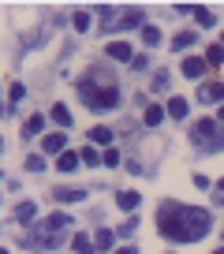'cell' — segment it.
<instances>
[{
  "label": "cell",
  "instance_id": "1",
  "mask_svg": "<svg viewBox=\"0 0 224 254\" xmlns=\"http://www.w3.org/2000/svg\"><path fill=\"white\" fill-rule=\"evenodd\" d=\"M209 224H213V217H209V209H202V206L165 202V206L157 209V228H161V236L172 239V243H198V239L209 232Z\"/></svg>",
  "mask_w": 224,
  "mask_h": 254
},
{
  "label": "cell",
  "instance_id": "2",
  "mask_svg": "<svg viewBox=\"0 0 224 254\" xmlns=\"http://www.w3.org/2000/svg\"><path fill=\"white\" fill-rule=\"evenodd\" d=\"M79 97L90 109H116V105H120V90L112 86V82L97 86L94 79H79Z\"/></svg>",
  "mask_w": 224,
  "mask_h": 254
},
{
  "label": "cell",
  "instance_id": "3",
  "mask_svg": "<svg viewBox=\"0 0 224 254\" xmlns=\"http://www.w3.org/2000/svg\"><path fill=\"white\" fill-rule=\"evenodd\" d=\"M191 138H194V146H202V150H217V146H221V124H217V120H198L194 131H191Z\"/></svg>",
  "mask_w": 224,
  "mask_h": 254
},
{
  "label": "cell",
  "instance_id": "4",
  "mask_svg": "<svg viewBox=\"0 0 224 254\" xmlns=\"http://www.w3.org/2000/svg\"><path fill=\"white\" fill-rule=\"evenodd\" d=\"M116 206H120L123 213H135V209L142 206V198H138V190H120V194H116Z\"/></svg>",
  "mask_w": 224,
  "mask_h": 254
},
{
  "label": "cell",
  "instance_id": "5",
  "mask_svg": "<svg viewBox=\"0 0 224 254\" xmlns=\"http://www.w3.org/2000/svg\"><path fill=\"white\" fill-rule=\"evenodd\" d=\"M105 56H112V60H120V64L135 60V53H131V45H127V41H112V45L105 49Z\"/></svg>",
  "mask_w": 224,
  "mask_h": 254
},
{
  "label": "cell",
  "instance_id": "6",
  "mask_svg": "<svg viewBox=\"0 0 224 254\" xmlns=\"http://www.w3.org/2000/svg\"><path fill=\"white\" fill-rule=\"evenodd\" d=\"M198 101H221L224 105V82H206L198 90Z\"/></svg>",
  "mask_w": 224,
  "mask_h": 254
},
{
  "label": "cell",
  "instance_id": "7",
  "mask_svg": "<svg viewBox=\"0 0 224 254\" xmlns=\"http://www.w3.org/2000/svg\"><path fill=\"white\" fill-rule=\"evenodd\" d=\"M206 67H209V64L202 60V56H187V60H183V75H187V79H198V75H206Z\"/></svg>",
  "mask_w": 224,
  "mask_h": 254
},
{
  "label": "cell",
  "instance_id": "8",
  "mask_svg": "<svg viewBox=\"0 0 224 254\" xmlns=\"http://www.w3.org/2000/svg\"><path fill=\"white\" fill-rule=\"evenodd\" d=\"M64 146H67V138L60 135V131H53V135L41 138V150H45V153H64Z\"/></svg>",
  "mask_w": 224,
  "mask_h": 254
},
{
  "label": "cell",
  "instance_id": "9",
  "mask_svg": "<svg viewBox=\"0 0 224 254\" xmlns=\"http://www.w3.org/2000/svg\"><path fill=\"white\" fill-rule=\"evenodd\" d=\"M79 165H82V161H79V153H75V150H64V153H60V161H56L60 172H75Z\"/></svg>",
  "mask_w": 224,
  "mask_h": 254
},
{
  "label": "cell",
  "instance_id": "10",
  "mask_svg": "<svg viewBox=\"0 0 224 254\" xmlns=\"http://www.w3.org/2000/svg\"><path fill=\"white\" fill-rule=\"evenodd\" d=\"M56 198H60V202H82V198H86V190H82V187H56Z\"/></svg>",
  "mask_w": 224,
  "mask_h": 254
},
{
  "label": "cell",
  "instance_id": "11",
  "mask_svg": "<svg viewBox=\"0 0 224 254\" xmlns=\"http://www.w3.org/2000/svg\"><path fill=\"white\" fill-rule=\"evenodd\" d=\"M112 243H116V232H109V228H101L94 236V251H112Z\"/></svg>",
  "mask_w": 224,
  "mask_h": 254
},
{
  "label": "cell",
  "instance_id": "12",
  "mask_svg": "<svg viewBox=\"0 0 224 254\" xmlns=\"http://www.w3.org/2000/svg\"><path fill=\"white\" fill-rule=\"evenodd\" d=\"M187 109H191V105H187V97H172V101H168V116H172V120H183Z\"/></svg>",
  "mask_w": 224,
  "mask_h": 254
},
{
  "label": "cell",
  "instance_id": "13",
  "mask_svg": "<svg viewBox=\"0 0 224 254\" xmlns=\"http://www.w3.org/2000/svg\"><path fill=\"white\" fill-rule=\"evenodd\" d=\"M49 120H53V124H60V127H71V112H67V105H53Z\"/></svg>",
  "mask_w": 224,
  "mask_h": 254
},
{
  "label": "cell",
  "instance_id": "14",
  "mask_svg": "<svg viewBox=\"0 0 224 254\" xmlns=\"http://www.w3.org/2000/svg\"><path fill=\"white\" fill-rule=\"evenodd\" d=\"M41 131H45V116H30V120L23 124V135H26V138L41 135Z\"/></svg>",
  "mask_w": 224,
  "mask_h": 254
},
{
  "label": "cell",
  "instance_id": "15",
  "mask_svg": "<svg viewBox=\"0 0 224 254\" xmlns=\"http://www.w3.org/2000/svg\"><path fill=\"white\" fill-rule=\"evenodd\" d=\"M34 213H38V206H34V202H23V206L15 209V221H19V224H30Z\"/></svg>",
  "mask_w": 224,
  "mask_h": 254
},
{
  "label": "cell",
  "instance_id": "16",
  "mask_svg": "<svg viewBox=\"0 0 224 254\" xmlns=\"http://www.w3.org/2000/svg\"><path fill=\"white\" fill-rule=\"evenodd\" d=\"M71 247H75V254H94V239L90 236H71Z\"/></svg>",
  "mask_w": 224,
  "mask_h": 254
},
{
  "label": "cell",
  "instance_id": "17",
  "mask_svg": "<svg viewBox=\"0 0 224 254\" xmlns=\"http://www.w3.org/2000/svg\"><path fill=\"white\" fill-rule=\"evenodd\" d=\"M90 138H94V142H101V146H112V131H109V127H94V131H90Z\"/></svg>",
  "mask_w": 224,
  "mask_h": 254
},
{
  "label": "cell",
  "instance_id": "18",
  "mask_svg": "<svg viewBox=\"0 0 224 254\" xmlns=\"http://www.w3.org/2000/svg\"><path fill=\"white\" fill-rule=\"evenodd\" d=\"M161 120H165V109H161V105H150V109H146V124H150V127H157Z\"/></svg>",
  "mask_w": 224,
  "mask_h": 254
},
{
  "label": "cell",
  "instance_id": "19",
  "mask_svg": "<svg viewBox=\"0 0 224 254\" xmlns=\"http://www.w3.org/2000/svg\"><path fill=\"white\" fill-rule=\"evenodd\" d=\"M191 41H194V30H179L176 38H172V49H187Z\"/></svg>",
  "mask_w": 224,
  "mask_h": 254
},
{
  "label": "cell",
  "instance_id": "20",
  "mask_svg": "<svg viewBox=\"0 0 224 254\" xmlns=\"http://www.w3.org/2000/svg\"><path fill=\"white\" fill-rule=\"evenodd\" d=\"M206 64H209V67L224 64V49H221V45H209V53H206Z\"/></svg>",
  "mask_w": 224,
  "mask_h": 254
},
{
  "label": "cell",
  "instance_id": "21",
  "mask_svg": "<svg viewBox=\"0 0 224 254\" xmlns=\"http://www.w3.org/2000/svg\"><path fill=\"white\" fill-rule=\"evenodd\" d=\"M26 168H30V172H41V168H45V153H30V157H26Z\"/></svg>",
  "mask_w": 224,
  "mask_h": 254
},
{
  "label": "cell",
  "instance_id": "22",
  "mask_svg": "<svg viewBox=\"0 0 224 254\" xmlns=\"http://www.w3.org/2000/svg\"><path fill=\"white\" fill-rule=\"evenodd\" d=\"M79 161H82V165H97V161H101V153H97L94 146H86V150L79 153Z\"/></svg>",
  "mask_w": 224,
  "mask_h": 254
},
{
  "label": "cell",
  "instance_id": "23",
  "mask_svg": "<svg viewBox=\"0 0 224 254\" xmlns=\"http://www.w3.org/2000/svg\"><path fill=\"white\" fill-rule=\"evenodd\" d=\"M142 41H146V45H157V41H161V30H157V26H142Z\"/></svg>",
  "mask_w": 224,
  "mask_h": 254
},
{
  "label": "cell",
  "instance_id": "24",
  "mask_svg": "<svg viewBox=\"0 0 224 254\" xmlns=\"http://www.w3.org/2000/svg\"><path fill=\"white\" fill-rule=\"evenodd\" d=\"M191 11H194V19H198L202 26H213V11L209 8H191Z\"/></svg>",
  "mask_w": 224,
  "mask_h": 254
},
{
  "label": "cell",
  "instance_id": "25",
  "mask_svg": "<svg viewBox=\"0 0 224 254\" xmlns=\"http://www.w3.org/2000/svg\"><path fill=\"white\" fill-rule=\"evenodd\" d=\"M168 86V71H157V75H153V86L150 90H165Z\"/></svg>",
  "mask_w": 224,
  "mask_h": 254
},
{
  "label": "cell",
  "instance_id": "26",
  "mask_svg": "<svg viewBox=\"0 0 224 254\" xmlns=\"http://www.w3.org/2000/svg\"><path fill=\"white\" fill-rule=\"evenodd\" d=\"M86 26H90V15L86 11H75V30H86Z\"/></svg>",
  "mask_w": 224,
  "mask_h": 254
},
{
  "label": "cell",
  "instance_id": "27",
  "mask_svg": "<svg viewBox=\"0 0 224 254\" xmlns=\"http://www.w3.org/2000/svg\"><path fill=\"white\" fill-rule=\"evenodd\" d=\"M105 165H120V150H112V146H109V150H105Z\"/></svg>",
  "mask_w": 224,
  "mask_h": 254
},
{
  "label": "cell",
  "instance_id": "28",
  "mask_svg": "<svg viewBox=\"0 0 224 254\" xmlns=\"http://www.w3.org/2000/svg\"><path fill=\"white\" fill-rule=\"evenodd\" d=\"M23 97H26V90L15 82V86H11V105H15V101H23Z\"/></svg>",
  "mask_w": 224,
  "mask_h": 254
},
{
  "label": "cell",
  "instance_id": "29",
  "mask_svg": "<svg viewBox=\"0 0 224 254\" xmlns=\"http://www.w3.org/2000/svg\"><path fill=\"white\" fill-rule=\"evenodd\" d=\"M135 228H138V217H135V221H127V224H123L120 232H116V236H131V232H135Z\"/></svg>",
  "mask_w": 224,
  "mask_h": 254
},
{
  "label": "cell",
  "instance_id": "30",
  "mask_svg": "<svg viewBox=\"0 0 224 254\" xmlns=\"http://www.w3.org/2000/svg\"><path fill=\"white\" fill-rule=\"evenodd\" d=\"M112 254H138V247H120V251H112Z\"/></svg>",
  "mask_w": 224,
  "mask_h": 254
},
{
  "label": "cell",
  "instance_id": "31",
  "mask_svg": "<svg viewBox=\"0 0 224 254\" xmlns=\"http://www.w3.org/2000/svg\"><path fill=\"white\" fill-rule=\"evenodd\" d=\"M217 124H224V105H221V116H217Z\"/></svg>",
  "mask_w": 224,
  "mask_h": 254
},
{
  "label": "cell",
  "instance_id": "32",
  "mask_svg": "<svg viewBox=\"0 0 224 254\" xmlns=\"http://www.w3.org/2000/svg\"><path fill=\"white\" fill-rule=\"evenodd\" d=\"M217 190H221V194H224V180H221V183H217Z\"/></svg>",
  "mask_w": 224,
  "mask_h": 254
},
{
  "label": "cell",
  "instance_id": "33",
  "mask_svg": "<svg viewBox=\"0 0 224 254\" xmlns=\"http://www.w3.org/2000/svg\"><path fill=\"white\" fill-rule=\"evenodd\" d=\"M213 254H224V247H221V251H213Z\"/></svg>",
  "mask_w": 224,
  "mask_h": 254
},
{
  "label": "cell",
  "instance_id": "34",
  "mask_svg": "<svg viewBox=\"0 0 224 254\" xmlns=\"http://www.w3.org/2000/svg\"><path fill=\"white\" fill-rule=\"evenodd\" d=\"M0 254H8V251H0Z\"/></svg>",
  "mask_w": 224,
  "mask_h": 254
},
{
  "label": "cell",
  "instance_id": "35",
  "mask_svg": "<svg viewBox=\"0 0 224 254\" xmlns=\"http://www.w3.org/2000/svg\"><path fill=\"white\" fill-rule=\"evenodd\" d=\"M221 49H224V41H221Z\"/></svg>",
  "mask_w": 224,
  "mask_h": 254
},
{
  "label": "cell",
  "instance_id": "36",
  "mask_svg": "<svg viewBox=\"0 0 224 254\" xmlns=\"http://www.w3.org/2000/svg\"><path fill=\"white\" fill-rule=\"evenodd\" d=\"M0 150H4V146H0Z\"/></svg>",
  "mask_w": 224,
  "mask_h": 254
},
{
  "label": "cell",
  "instance_id": "37",
  "mask_svg": "<svg viewBox=\"0 0 224 254\" xmlns=\"http://www.w3.org/2000/svg\"><path fill=\"white\" fill-rule=\"evenodd\" d=\"M0 176H4V172H0Z\"/></svg>",
  "mask_w": 224,
  "mask_h": 254
}]
</instances>
